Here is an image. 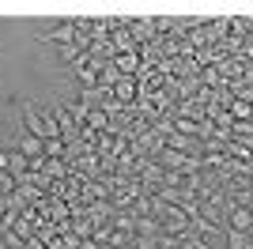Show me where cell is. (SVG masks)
Here are the masks:
<instances>
[{"mask_svg":"<svg viewBox=\"0 0 253 249\" xmlns=\"http://www.w3.org/2000/svg\"><path fill=\"white\" fill-rule=\"evenodd\" d=\"M15 151H19L27 163H34V159H42V151H45V140H38V136H31V132H19L15 136Z\"/></svg>","mask_w":253,"mask_h":249,"instance_id":"1","label":"cell"},{"mask_svg":"<svg viewBox=\"0 0 253 249\" xmlns=\"http://www.w3.org/2000/svg\"><path fill=\"white\" fill-rule=\"evenodd\" d=\"M114 68L121 76H132V72H140V57H136V49H125L121 57H114Z\"/></svg>","mask_w":253,"mask_h":249,"instance_id":"2","label":"cell"}]
</instances>
